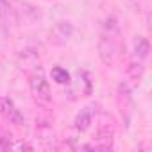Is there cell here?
I'll list each match as a JSON object with an SVG mask.
<instances>
[{
  "mask_svg": "<svg viewBox=\"0 0 152 152\" xmlns=\"http://www.w3.org/2000/svg\"><path fill=\"white\" fill-rule=\"evenodd\" d=\"M116 20L111 16L106 22V32L100 36L99 39V56L102 59V63L106 64H113L120 54V43L116 39Z\"/></svg>",
  "mask_w": 152,
  "mask_h": 152,
  "instance_id": "6da1fadb",
  "label": "cell"
},
{
  "mask_svg": "<svg viewBox=\"0 0 152 152\" xmlns=\"http://www.w3.org/2000/svg\"><path fill=\"white\" fill-rule=\"evenodd\" d=\"M29 86H31V91L36 99L39 100H50V84L48 81L43 77L41 72H36L31 81H29Z\"/></svg>",
  "mask_w": 152,
  "mask_h": 152,
  "instance_id": "7a4b0ae2",
  "label": "cell"
},
{
  "mask_svg": "<svg viewBox=\"0 0 152 152\" xmlns=\"http://www.w3.org/2000/svg\"><path fill=\"white\" fill-rule=\"evenodd\" d=\"M0 115H2L9 124H15V125H22L23 124L22 113H20V109L15 106V102L11 99H6V97L0 99Z\"/></svg>",
  "mask_w": 152,
  "mask_h": 152,
  "instance_id": "3957f363",
  "label": "cell"
},
{
  "mask_svg": "<svg viewBox=\"0 0 152 152\" xmlns=\"http://www.w3.org/2000/svg\"><path fill=\"white\" fill-rule=\"evenodd\" d=\"M72 34H73V27H72V23H68V22H59V23H56L54 29H52V38H54L56 43H64V41H68V39L72 38Z\"/></svg>",
  "mask_w": 152,
  "mask_h": 152,
  "instance_id": "277c9868",
  "label": "cell"
},
{
  "mask_svg": "<svg viewBox=\"0 0 152 152\" xmlns=\"http://www.w3.org/2000/svg\"><path fill=\"white\" fill-rule=\"evenodd\" d=\"M91 120H93V111H91V107H84V109H81V113L75 116V129H77L79 132H83V131H86L90 125H91Z\"/></svg>",
  "mask_w": 152,
  "mask_h": 152,
  "instance_id": "5b68a950",
  "label": "cell"
},
{
  "mask_svg": "<svg viewBox=\"0 0 152 152\" xmlns=\"http://www.w3.org/2000/svg\"><path fill=\"white\" fill-rule=\"evenodd\" d=\"M148 52H150V43H148V39L143 38V36H136V39H134V54H136V57H138L140 61H143V59L148 56Z\"/></svg>",
  "mask_w": 152,
  "mask_h": 152,
  "instance_id": "8992f818",
  "label": "cell"
},
{
  "mask_svg": "<svg viewBox=\"0 0 152 152\" xmlns=\"http://www.w3.org/2000/svg\"><path fill=\"white\" fill-rule=\"evenodd\" d=\"M50 77H52V81H56L57 84H68V83H70V73H68L64 68H61V66L52 68Z\"/></svg>",
  "mask_w": 152,
  "mask_h": 152,
  "instance_id": "52a82bcc",
  "label": "cell"
},
{
  "mask_svg": "<svg viewBox=\"0 0 152 152\" xmlns=\"http://www.w3.org/2000/svg\"><path fill=\"white\" fill-rule=\"evenodd\" d=\"M127 73H129V77H131L132 81H140L141 75H143V63H141V61L131 63L129 68H127Z\"/></svg>",
  "mask_w": 152,
  "mask_h": 152,
  "instance_id": "ba28073f",
  "label": "cell"
},
{
  "mask_svg": "<svg viewBox=\"0 0 152 152\" xmlns=\"http://www.w3.org/2000/svg\"><path fill=\"white\" fill-rule=\"evenodd\" d=\"M9 16V4L7 0H0V20H4Z\"/></svg>",
  "mask_w": 152,
  "mask_h": 152,
  "instance_id": "9c48e42d",
  "label": "cell"
},
{
  "mask_svg": "<svg viewBox=\"0 0 152 152\" xmlns=\"http://www.w3.org/2000/svg\"><path fill=\"white\" fill-rule=\"evenodd\" d=\"M132 2H134V6H138V7H140V6L145 2V0H132Z\"/></svg>",
  "mask_w": 152,
  "mask_h": 152,
  "instance_id": "30bf717a",
  "label": "cell"
}]
</instances>
